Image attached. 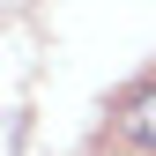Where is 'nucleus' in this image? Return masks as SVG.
I'll return each instance as SVG.
<instances>
[{
  "instance_id": "f257e3e1",
  "label": "nucleus",
  "mask_w": 156,
  "mask_h": 156,
  "mask_svg": "<svg viewBox=\"0 0 156 156\" xmlns=\"http://www.w3.org/2000/svg\"><path fill=\"white\" fill-rule=\"evenodd\" d=\"M119 134H126L134 149H149V156H156V74H149V82L119 104Z\"/></svg>"
}]
</instances>
